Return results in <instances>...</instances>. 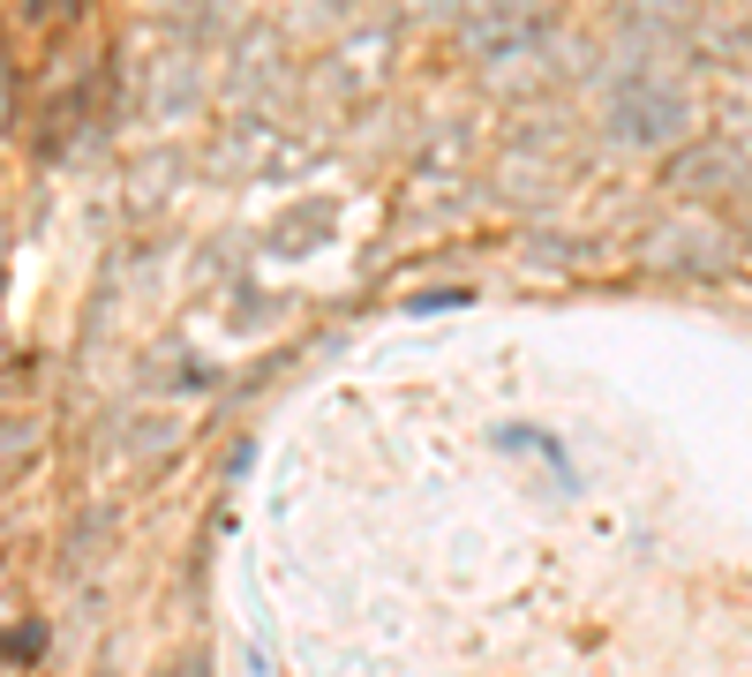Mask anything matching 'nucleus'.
Returning a JSON list of instances; mask_svg holds the SVG:
<instances>
[{"label":"nucleus","instance_id":"f257e3e1","mask_svg":"<svg viewBox=\"0 0 752 677\" xmlns=\"http://www.w3.org/2000/svg\"><path fill=\"white\" fill-rule=\"evenodd\" d=\"M39 647H45L39 625H31V633H8V655H39Z\"/></svg>","mask_w":752,"mask_h":677}]
</instances>
